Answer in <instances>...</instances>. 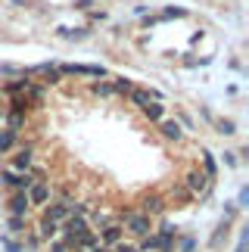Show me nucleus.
Wrapping results in <instances>:
<instances>
[{"label":"nucleus","instance_id":"obj_1","mask_svg":"<svg viewBox=\"0 0 249 252\" xmlns=\"http://www.w3.org/2000/svg\"><path fill=\"white\" fill-rule=\"evenodd\" d=\"M119 224L124 227V234H131L134 240H143V237L153 234V218L137 212V209H122L119 212Z\"/></svg>","mask_w":249,"mask_h":252},{"label":"nucleus","instance_id":"obj_2","mask_svg":"<svg viewBox=\"0 0 249 252\" xmlns=\"http://www.w3.org/2000/svg\"><path fill=\"white\" fill-rule=\"evenodd\" d=\"M0 181L6 184V187H13V190H19V193H25L31 184L37 181L31 171H16V168H3L0 171Z\"/></svg>","mask_w":249,"mask_h":252},{"label":"nucleus","instance_id":"obj_3","mask_svg":"<svg viewBox=\"0 0 249 252\" xmlns=\"http://www.w3.org/2000/svg\"><path fill=\"white\" fill-rule=\"evenodd\" d=\"M72 206H75V199H72V196H62V199H56V202H50V206H44V215H41V218H47V221H53V224H62V221L69 218V212H72Z\"/></svg>","mask_w":249,"mask_h":252},{"label":"nucleus","instance_id":"obj_4","mask_svg":"<svg viewBox=\"0 0 249 252\" xmlns=\"http://www.w3.org/2000/svg\"><path fill=\"white\" fill-rule=\"evenodd\" d=\"M209 184H212V181H209L199 168H190V171L184 174V190H187L193 199H196V196H206V193H209Z\"/></svg>","mask_w":249,"mask_h":252},{"label":"nucleus","instance_id":"obj_5","mask_svg":"<svg viewBox=\"0 0 249 252\" xmlns=\"http://www.w3.org/2000/svg\"><path fill=\"white\" fill-rule=\"evenodd\" d=\"M137 212H143V215H150V218H156L165 212V199L159 196V193H143V196L137 199Z\"/></svg>","mask_w":249,"mask_h":252},{"label":"nucleus","instance_id":"obj_6","mask_svg":"<svg viewBox=\"0 0 249 252\" xmlns=\"http://www.w3.org/2000/svg\"><path fill=\"white\" fill-rule=\"evenodd\" d=\"M97 237H100V246L112 249V246H119L122 240H124V227L119 224V221H112V224H106V227L97 230Z\"/></svg>","mask_w":249,"mask_h":252},{"label":"nucleus","instance_id":"obj_7","mask_svg":"<svg viewBox=\"0 0 249 252\" xmlns=\"http://www.w3.org/2000/svg\"><path fill=\"white\" fill-rule=\"evenodd\" d=\"M25 196H28V206H47V202H50V184L34 181L31 187L25 190Z\"/></svg>","mask_w":249,"mask_h":252},{"label":"nucleus","instance_id":"obj_8","mask_svg":"<svg viewBox=\"0 0 249 252\" xmlns=\"http://www.w3.org/2000/svg\"><path fill=\"white\" fill-rule=\"evenodd\" d=\"M60 75H88V78H103V65H81V63H72V65H62Z\"/></svg>","mask_w":249,"mask_h":252},{"label":"nucleus","instance_id":"obj_9","mask_svg":"<svg viewBox=\"0 0 249 252\" xmlns=\"http://www.w3.org/2000/svg\"><path fill=\"white\" fill-rule=\"evenodd\" d=\"M31 159H34V150H31V147H19V150L13 153V162H9V168L28 171V168H31Z\"/></svg>","mask_w":249,"mask_h":252},{"label":"nucleus","instance_id":"obj_10","mask_svg":"<svg viewBox=\"0 0 249 252\" xmlns=\"http://www.w3.org/2000/svg\"><path fill=\"white\" fill-rule=\"evenodd\" d=\"M28 212H31V206H28V196L16 190L13 196H9V215H16V218H28Z\"/></svg>","mask_w":249,"mask_h":252},{"label":"nucleus","instance_id":"obj_11","mask_svg":"<svg viewBox=\"0 0 249 252\" xmlns=\"http://www.w3.org/2000/svg\"><path fill=\"white\" fill-rule=\"evenodd\" d=\"M159 131H162V137H165V140H175V143L184 137L181 125H178V122H171V119H162V122H159Z\"/></svg>","mask_w":249,"mask_h":252},{"label":"nucleus","instance_id":"obj_12","mask_svg":"<svg viewBox=\"0 0 249 252\" xmlns=\"http://www.w3.org/2000/svg\"><path fill=\"white\" fill-rule=\"evenodd\" d=\"M37 237L50 243V240H56V237H60V224H53V221L41 218V221H37Z\"/></svg>","mask_w":249,"mask_h":252},{"label":"nucleus","instance_id":"obj_13","mask_svg":"<svg viewBox=\"0 0 249 252\" xmlns=\"http://www.w3.org/2000/svg\"><path fill=\"white\" fill-rule=\"evenodd\" d=\"M143 115H147V119L150 122H162V119H165V106H162L159 100H150L147 106H143V109H140Z\"/></svg>","mask_w":249,"mask_h":252},{"label":"nucleus","instance_id":"obj_14","mask_svg":"<svg viewBox=\"0 0 249 252\" xmlns=\"http://www.w3.org/2000/svg\"><path fill=\"white\" fill-rule=\"evenodd\" d=\"M128 100L134 103V106H147L150 100H156V94H150V91H143V87H131V94H128Z\"/></svg>","mask_w":249,"mask_h":252},{"label":"nucleus","instance_id":"obj_15","mask_svg":"<svg viewBox=\"0 0 249 252\" xmlns=\"http://www.w3.org/2000/svg\"><path fill=\"white\" fill-rule=\"evenodd\" d=\"M88 224H93V227H106V224H112V215H109L106 209H93Z\"/></svg>","mask_w":249,"mask_h":252},{"label":"nucleus","instance_id":"obj_16","mask_svg":"<svg viewBox=\"0 0 249 252\" xmlns=\"http://www.w3.org/2000/svg\"><path fill=\"white\" fill-rule=\"evenodd\" d=\"M203 174H206L209 181H215V174H218V165H215L212 153H203Z\"/></svg>","mask_w":249,"mask_h":252},{"label":"nucleus","instance_id":"obj_17","mask_svg":"<svg viewBox=\"0 0 249 252\" xmlns=\"http://www.w3.org/2000/svg\"><path fill=\"white\" fill-rule=\"evenodd\" d=\"M13 143H16V131H0V156H3V153H9L13 150Z\"/></svg>","mask_w":249,"mask_h":252},{"label":"nucleus","instance_id":"obj_18","mask_svg":"<svg viewBox=\"0 0 249 252\" xmlns=\"http://www.w3.org/2000/svg\"><path fill=\"white\" fill-rule=\"evenodd\" d=\"M131 81L128 78H116V81H112V94H131Z\"/></svg>","mask_w":249,"mask_h":252},{"label":"nucleus","instance_id":"obj_19","mask_svg":"<svg viewBox=\"0 0 249 252\" xmlns=\"http://www.w3.org/2000/svg\"><path fill=\"white\" fill-rule=\"evenodd\" d=\"M91 91L97 94V96H109V94H112V84H109V81H93Z\"/></svg>","mask_w":249,"mask_h":252},{"label":"nucleus","instance_id":"obj_20","mask_svg":"<svg viewBox=\"0 0 249 252\" xmlns=\"http://www.w3.org/2000/svg\"><path fill=\"white\" fill-rule=\"evenodd\" d=\"M25 243H28V249H37V246H41V237H37V230H25Z\"/></svg>","mask_w":249,"mask_h":252},{"label":"nucleus","instance_id":"obj_21","mask_svg":"<svg viewBox=\"0 0 249 252\" xmlns=\"http://www.w3.org/2000/svg\"><path fill=\"white\" fill-rule=\"evenodd\" d=\"M47 252H72V249L65 246V240H60V237H56V240H50V246H47Z\"/></svg>","mask_w":249,"mask_h":252},{"label":"nucleus","instance_id":"obj_22","mask_svg":"<svg viewBox=\"0 0 249 252\" xmlns=\"http://www.w3.org/2000/svg\"><path fill=\"white\" fill-rule=\"evenodd\" d=\"M9 230H13V234H25V218H9Z\"/></svg>","mask_w":249,"mask_h":252},{"label":"nucleus","instance_id":"obj_23","mask_svg":"<svg viewBox=\"0 0 249 252\" xmlns=\"http://www.w3.org/2000/svg\"><path fill=\"white\" fill-rule=\"evenodd\" d=\"M112 252H137V243H131V240H122L119 246H112Z\"/></svg>","mask_w":249,"mask_h":252},{"label":"nucleus","instance_id":"obj_24","mask_svg":"<svg viewBox=\"0 0 249 252\" xmlns=\"http://www.w3.org/2000/svg\"><path fill=\"white\" fill-rule=\"evenodd\" d=\"M0 243H3V249H6V252H22V246H19L16 240H9V237H3Z\"/></svg>","mask_w":249,"mask_h":252},{"label":"nucleus","instance_id":"obj_25","mask_svg":"<svg viewBox=\"0 0 249 252\" xmlns=\"http://www.w3.org/2000/svg\"><path fill=\"white\" fill-rule=\"evenodd\" d=\"M175 196H178L181 202H190V199H193V196H190V193L184 190V184H178V187H175Z\"/></svg>","mask_w":249,"mask_h":252},{"label":"nucleus","instance_id":"obj_26","mask_svg":"<svg viewBox=\"0 0 249 252\" xmlns=\"http://www.w3.org/2000/svg\"><path fill=\"white\" fill-rule=\"evenodd\" d=\"M218 131H221V134H234V122H218Z\"/></svg>","mask_w":249,"mask_h":252},{"label":"nucleus","instance_id":"obj_27","mask_svg":"<svg viewBox=\"0 0 249 252\" xmlns=\"http://www.w3.org/2000/svg\"><path fill=\"white\" fill-rule=\"evenodd\" d=\"M91 252H112V249H106V246H100V243H97V246H93Z\"/></svg>","mask_w":249,"mask_h":252},{"label":"nucleus","instance_id":"obj_28","mask_svg":"<svg viewBox=\"0 0 249 252\" xmlns=\"http://www.w3.org/2000/svg\"><path fill=\"white\" fill-rule=\"evenodd\" d=\"M13 3H19V6H22V3H25V0H13Z\"/></svg>","mask_w":249,"mask_h":252}]
</instances>
